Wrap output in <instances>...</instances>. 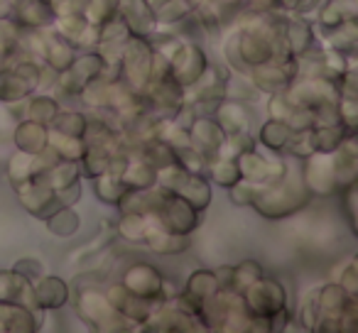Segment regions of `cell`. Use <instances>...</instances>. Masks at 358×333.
<instances>
[{
  "instance_id": "39",
  "label": "cell",
  "mask_w": 358,
  "mask_h": 333,
  "mask_svg": "<svg viewBox=\"0 0 358 333\" xmlns=\"http://www.w3.org/2000/svg\"><path fill=\"white\" fill-rule=\"evenodd\" d=\"M265 274L263 265L258 260H241V262H234V277H231V289L234 292H243L245 287L260 279Z\"/></svg>"
},
{
  "instance_id": "24",
  "label": "cell",
  "mask_w": 358,
  "mask_h": 333,
  "mask_svg": "<svg viewBox=\"0 0 358 333\" xmlns=\"http://www.w3.org/2000/svg\"><path fill=\"white\" fill-rule=\"evenodd\" d=\"M118 13L125 17V22H128L133 35L150 37L155 30H157V20H155L150 0H128V6H123Z\"/></svg>"
},
{
  "instance_id": "2",
  "label": "cell",
  "mask_w": 358,
  "mask_h": 333,
  "mask_svg": "<svg viewBox=\"0 0 358 333\" xmlns=\"http://www.w3.org/2000/svg\"><path fill=\"white\" fill-rule=\"evenodd\" d=\"M74 309H76V316L91 331H99V333L130 331V323L110 306L108 297H106L103 287L99 282H86L84 287H79Z\"/></svg>"
},
{
  "instance_id": "37",
  "label": "cell",
  "mask_w": 358,
  "mask_h": 333,
  "mask_svg": "<svg viewBox=\"0 0 358 333\" xmlns=\"http://www.w3.org/2000/svg\"><path fill=\"white\" fill-rule=\"evenodd\" d=\"M135 154H140L143 159H148L157 172L167 170V167H172V164H177V152H174V147H169L164 140H150V142Z\"/></svg>"
},
{
  "instance_id": "27",
  "label": "cell",
  "mask_w": 358,
  "mask_h": 333,
  "mask_svg": "<svg viewBox=\"0 0 358 333\" xmlns=\"http://www.w3.org/2000/svg\"><path fill=\"white\" fill-rule=\"evenodd\" d=\"M150 6H152L157 27H169V30H174L185 17L192 15L194 0H150Z\"/></svg>"
},
{
  "instance_id": "28",
  "label": "cell",
  "mask_w": 358,
  "mask_h": 333,
  "mask_svg": "<svg viewBox=\"0 0 358 333\" xmlns=\"http://www.w3.org/2000/svg\"><path fill=\"white\" fill-rule=\"evenodd\" d=\"M157 175L159 172L155 170L148 159H143L140 154L130 152V164H128V170H125V175L120 177V182H123L128 189L145 191V189L157 186Z\"/></svg>"
},
{
  "instance_id": "18",
  "label": "cell",
  "mask_w": 358,
  "mask_h": 333,
  "mask_svg": "<svg viewBox=\"0 0 358 333\" xmlns=\"http://www.w3.org/2000/svg\"><path fill=\"white\" fill-rule=\"evenodd\" d=\"M10 20L20 30H45L55 22L50 0H15Z\"/></svg>"
},
{
  "instance_id": "20",
  "label": "cell",
  "mask_w": 358,
  "mask_h": 333,
  "mask_svg": "<svg viewBox=\"0 0 358 333\" xmlns=\"http://www.w3.org/2000/svg\"><path fill=\"white\" fill-rule=\"evenodd\" d=\"M353 17H358V0H322L314 10V30L329 32Z\"/></svg>"
},
{
  "instance_id": "25",
  "label": "cell",
  "mask_w": 358,
  "mask_h": 333,
  "mask_svg": "<svg viewBox=\"0 0 358 333\" xmlns=\"http://www.w3.org/2000/svg\"><path fill=\"white\" fill-rule=\"evenodd\" d=\"M59 108H62V101L55 94H50V91H35V94L22 101V118L50 125L55 120V115L59 113Z\"/></svg>"
},
{
  "instance_id": "36",
  "label": "cell",
  "mask_w": 358,
  "mask_h": 333,
  "mask_svg": "<svg viewBox=\"0 0 358 333\" xmlns=\"http://www.w3.org/2000/svg\"><path fill=\"white\" fill-rule=\"evenodd\" d=\"M89 182H91V186H94L96 199L106 206H115V209H118L120 199H123L125 191H128V186H125L118 177H110L108 172H103V175L94 177V179H89Z\"/></svg>"
},
{
  "instance_id": "45",
  "label": "cell",
  "mask_w": 358,
  "mask_h": 333,
  "mask_svg": "<svg viewBox=\"0 0 358 333\" xmlns=\"http://www.w3.org/2000/svg\"><path fill=\"white\" fill-rule=\"evenodd\" d=\"M282 154L297 159V162H302V159H307L309 154H314L309 130H302V133H292V138H289V142H287V147H285Z\"/></svg>"
},
{
  "instance_id": "42",
  "label": "cell",
  "mask_w": 358,
  "mask_h": 333,
  "mask_svg": "<svg viewBox=\"0 0 358 333\" xmlns=\"http://www.w3.org/2000/svg\"><path fill=\"white\" fill-rule=\"evenodd\" d=\"M177 152V167H182L185 172H194V175H204L206 170V162L209 157L201 154L196 147H182V149H174Z\"/></svg>"
},
{
  "instance_id": "35",
  "label": "cell",
  "mask_w": 358,
  "mask_h": 333,
  "mask_svg": "<svg viewBox=\"0 0 358 333\" xmlns=\"http://www.w3.org/2000/svg\"><path fill=\"white\" fill-rule=\"evenodd\" d=\"M348 135V130L338 125H317V128L309 130V138H312V147L314 152L322 154H331L338 149V145L343 142V138Z\"/></svg>"
},
{
  "instance_id": "34",
  "label": "cell",
  "mask_w": 358,
  "mask_h": 333,
  "mask_svg": "<svg viewBox=\"0 0 358 333\" xmlns=\"http://www.w3.org/2000/svg\"><path fill=\"white\" fill-rule=\"evenodd\" d=\"M150 216L145 214H135V211H120V219L115 223V235L123 238L125 243L140 245L145 238V230H148Z\"/></svg>"
},
{
  "instance_id": "19",
  "label": "cell",
  "mask_w": 358,
  "mask_h": 333,
  "mask_svg": "<svg viewBox=\"0 0 358 333\" xmlns=\"http://www.w3.org/2000/svg\"><path fill=\"white\" fill-rule=\"evenodd\" d=\"M10 142L15 145V149H20V152L40 154L42 149L50 145V125L37 123V120H30V118H20L10 133Z\"/></svg>"
},
{
  "instance_id": "44",
  "label": "cell",
  "mask_w": 358,
  "mask_h": 333,
  "mask_svg": "<svg viewBox=\"0 0 358 333\" xmlns=\"http://www.w3.org/2000/svg\"><path fill=\"white\" fill-rule=\"evenodd\" d=\"M118 13V8L110 3V0H86L84 17L91 25H103L108 17H113Z\"/></svg>"
},
{
  "instance_id": "11",
  "label": "cell",
  "mask_w": 358,
  "mask_h": 333,
  "mask_svg": "<svg viewBox=\"0 0 358 333\" xmlns=\"http://www.w3.org/2000/svg\"><path fill=\"white\" fill-rule=\"evenodd\" d=\"M13 191L17 194V201H20L22 209H25L30 216H35L37 221H45L52 211L59 209V201H57L55 189L40 179L25 182V184L17 186V189H13Z\"/></svg>"
},
{
  "instance_id": "43",
  "label": "cell",
  "mask_w": 358,
  "mask_h": 333,
  "mask_svg": "<svg viewBox=\"0 0 358 333\" xmlns=\"http://www.w3.org/2000/svg\"><path fill=\"white\" fill-rule=\"evenodd\" d=\"M338 123L348 133H358V96H338Z\"/></svg>"
},
{
  "instance_id": "40",
  "label": "cell",
  "mask_w": 358,
  "mask_h": 333,
  "mask_svg": "<svg viewBox=\"0 0 358 333\" xmlns=\"http://www.w3.org/2000/svg\"><path fill=\"white\" fill-rule=\"evenodd\" d=\"M258 147V142H255V133H229L224 138V142H221L219 147V157H229V159H236L238 154L248 152V149Z\"/></svg>"
},
{
  "instance_id": "49",
  "label": "cell",
  "mask_w": 358,
  "mask_h": 333,
  "mask_svg": "<svg viewBox=\"0 0 358 333\" xmlns=\"http://www.w3.org/2000/svg\"><path fill=\"white\" fill-rule=\"evenodd\" d=\"M226 191H229V199L234 206H250L255 191H258V184H253V182H248V179H238L231 189H226Z\"/></svg>"
},
{
  "instance_id": "13",
  "label": "cell",
  "mask_w": 358,
  "mask_h": 333,
  "mask_svg": "<svg viewBox=\"0 0 358 333\" xmlns=\"http://www.w3.org/2000/svg\"><path fill=\"white\" fill-rule=\"evenodd\" d=\"M32 289H35V306L42 309V311L57 313L64 306H69L71 302V287L69 282H64L57 274H42L37 282H32Z\"/></svg>"
},
{
  "instance_id": "9",
  "label": "cell",
  "mask_w": 358,
  "mask_h": 333,
  "mask_svg": "<svg viewBox=\"0 0 358 333\" xmlns=\"http://www.w3.org/2000/svg\"><path fill=\"white\" fill-rule=\"evenodd\" d=\"M103 292H106V297H108L110 306H113L115 311H118L120 316L130 323V331H135V326H140V323L148 321V318L152 316L155 306H157L155 302H148V299L130 294L120 282L106 284Z\"/></svg>"
},
{
  "instance_id": "54",
  "label": "cell",
  "mask_w": 358,
  "mask_h": 333,
  "mask_svg": "<svg viewBox=\"0 0 358 333\" xmlns=\"http://www.w3.org/2000/svg\"><path fill=\"white\" fill-rule=\"evenodd\" d=\"M110 3H113V6L118 8V10H120L123 6H128V0H110Z\"/></svg>"
},
{
  "instance_id": "48",
  "label": "cell",
  "mask_w": 358,
  "mask_h": 333,
  "mask_svg": "<svg viewBox=\"0 0 358 333\" xmlns=\"http://www.w3.org/2000/svg\"><path fill=\"white\" fill-rule=\"evenodd\" d=\"M336 284L343 289L346 294L358 299V272H356V258H348V262L338 269V277H336Z\"/></svg>"
},
{
  "instance_id": "53",
  "label": "cell",
  "mask_w": 358,
  "mask_h": 333,
  "mask_svg": "<svg viewBox=\"0 0 358 333\" xmlns=\"http://www.w3.org/2000/svg\"><path fill=\"white\" fill-rule=\"evenodd\" d=\"M15 0H0V20H10Z\"/></svg>"
},
{
  "instance_id": "22",
  "label": "cell",
  "mask_w": 358,
  "mask_h": 333,
  "mask_svg": "<svg viewBox=\"0 0 358 333\" xmlns=\"http://www.w3.org/2000/svg\"><path fill=\"white\" fill-rule=\"evenodd\" d=\"M219 289H221V284L214 274V267L194 269V272L185 279V284H182V294H185L187 299H192L199 309H201V304L214 297Z\"/></svg>"
},
{
  "instance_id": "47",
  "label": "cell",
  "mask_w": 358,
  "mask_h": 333,
  "mask_svg": "<svg viewBox=\"0 0 358 333\" xmlns=\"http://www.w3.org/2000/svg\"><path fill=\"white\" fill-rule=\"evenodd\" d=\"M338 206H341V214L346 216V223L351 228V233H356V184L346 186L336 194Z\"/></svg>"
},
{
  "instance_id": "10",
  "label": "cell",
  "mask_w": 358,
  "mask_h": 333,
  "mask_svg": "<svg viewBox=\"0 0 358 333\" xmlns=\"http://www.w3.org/2000/svg\"><path fill=\"white\" fill-rule=\"evenodd\" d=\"M47 313L17 302H0V333H37L45 328Z\"/></svg>"
},
{
  "instance_id": "15",
  "label": "cell",
  "mask_w": 358,
  "mask_h": 333,
  "mask_svg": "<svg viewBox=\"0 0 358 333\" xmlns=\"http://www.w3.org/2000/svg\"><path fill=\"white\" fill-rule=\"evenodd\" d=\"M282 45H285V50L294 57L319 47V37H317V30H314V22H309L307 15L289 13L287 22H285V27H282Z\"/></svg>"
},
{
  "instance_id": "31",
  "label": "cell",
  "mask_w": 358,
  "mask_h": 333,
  "mask_svg": "<svg viewBox=\"0 0 358 333\" xmlns=\"http://www.w3.org/2000/svg\"><path fill=\"white\" fill-rule=\"evenodd\" d=\"M86 125H89V113L84 108H64L62 105L59 113L50 123V130L59 135H69V138H84Z\"/></svg>"
},
{
  "instance_id": "29",
  "label": "cell",
  "mask_w": 358,
  "mask_h": 333,
  "mask_svg": "<svg viewBox=\"0 0 358 333\" xmlns=\"http://www.w3.org/2000/svg\"><path fill=\"white\" fill-rule=\"evenodd\" d=\"M45 228L57 238H74L81 230V216L76 206H59L45 219Z\"/></svg>"
},
{
  "instance_id": "51",
  "label": "cell",
  "mask_w": 358,
  "mask_h": 333,
  "mask_svg": "<svg viewBox=\"0 0 358 333\" xmlns=\"http://www.w3.org/2000/svg\"><path fill=\"white\" fill-rule=\"evenodd\" d=\"M10 269H15L17 274H22V277L30 279V282H37V279L45 274V265H42L37 258H20V260H15V265H13Z\"/></svg>"
},
{
  "instance_id": "8",
  "label": "cell",
  "mask_w": 358,
  "mask_h": 333,
  "mask_svg": "<svg viewBox=\"0 0 358 333\" xmlns=\"http://www.w3.org/2000/svg\"><path fill=\"white\" fill-rule=\"evenodd\" d=\"M299 167V177H302L304 186L309 189L312 196H336V172H334V152L322 154L314 152L307 159H302Z\"/></svg>"
},
{
  "instance_id": "50",
  "label": "cell",
  "mask_w": 358,
  "mask_h": 333,
  "mask_svg": "<svg viewBox=\"0 0 358 333\" xmlns=\"http://www.w3.org/2000/svg\"><path fill=\"white\" fill-rule=\"evenodd\" d=\"M289 110H292V101L287 98V94H285V91L268 96V105H265V113H268V118L285 120Z\"/></svg>"
},
{
  "instance_id": "1",
  "label": "cell",
  "mask_w": 358,
  "mask_h": 333,
  "mask_svg": "<svg viewBox=\"0 0 358 333\" xmlns=\"http://www.w3.org/2000/svg\"><path fill=\"white\" fill-rule=\"evenodd\" d=\"M312 201H314V196L309 194V189L304 186L302 177H299V170L292 172L287 167V175L280 182H275V184H270V186H258L250 206H253L263 219L282 221V219H289V216L299 214V211H304Z\"/></svg>"
},
{
  "instance_id": "4",
  "label": "cell",
  "mask_w": 358,
  "mask_h": 333,
  "mask_svg": "<svg viewBox=\"0 0 358 333\" xmlns=\"http://www.w3.org/2000/svg\"><path fill=\"white\" fill-rule=\"evenodd\" d=\"M152 54L155 50L150 37L130 35L118 57L120 81L133 91H143L150 84V76H152Z\"/></svg>"
},
{
  "instance_id": "38",
  "label": "cell",
  "mask_w": 358,
  "mask_h": 333,
  "mask_svg": "<svg viewBox=\"0 0 358 333\" xmlns=\"http://www.w3.org/2000/svg\"><path fill=\"white\" fill-rule=\"evenodd\" d=\"M50 147L59 154L62 159H69V162H79L86 152L84 138H69V135H59L55 130H50Z\"/></svg>"
},
{
  "instance_id": "3",
  "label": "cell",
  "mask_w": 358,
  "mask_h": 333,
  "mask_svg": "<svg viewBox=\"0 0 358 333\" xmlns=\"http://www.w3.org/2000/svg\"><path fill=\"white\" fill-rule=\"evenodd\" d=\"M150 216L157 221L159 225H164L167 230L179 235H192L199 230L201 225V211L194 209L185 196L167 191L162 186H152L150 189Z\"/></svg>"
},
{
  "instance_id": "33",
  "label": "cell",
  "mask_w": 358,
  "mask_h": 333,
  "mask_svg": "<svg viewBox=\"0 0 358 333\" xmlns=\"http://www.w3.org/2000/svg\"><path fill=\"white\" fill-rule=\"evenodd\" d=\"M32 177H35V154H27V152L15 149L6 162L8 184H10L13 189H17V186H22L25 182H30Z\"/></svg>"
},
{
  "instance_id": "41",
  "label": "cell",
  "mask_w": 358,
  "mask_h": 333,
  "mask_svg": "<svg viewBox=\"0 0 358 333\" xmlns=\"http://www.w3.org/2000/svg\"><path fill=\"white\" fill-rule=\"evenodd\" d=\"M76 164H79L81 179L89 182V179H94V177L103 175V172L108 170V154L99 152V149H89V147H86L84 157H81Z\"/></svg>"
},
{
  "instance_id": "14",
  "label": "cell",
  "mask_w": 358,
  "mask_h": 333,
  "mask_svg": "<svg viewBox=\"0 0 358 333\" xmlns=\"http://www.w3.org/2000/svg\"><path fill=\"white\" fill-rule=\"evenodd\" d=\"M145 248L150 250V253L155 255H164V258H169V255H182L187 253V250L192 248V235H179V233H172V230H167L164 225H159L157 221L150 216V223H148V230H145V238L143 243Z\"/></svg>"
},
{
  "instance_id": "46",
  "label": "cell",
  "mask_w": 358,
  "mask_h": 333,
  "mask_svg": "<svg viewBox=\"0 0 358 333\" xmlns=\"http://www.w3.org/2000/svg\"><path fill=\"white\" fill-rule=\"evenodd\" d=\"M285 123L289 125L292 133H302V130L314 128V110L309 105H292V110L287 113Z\"/></svg>"
},
{
  "instance_id": "16",
  "label": "cell",
  "mask_w": 358,
  "mask_h": 333,
  "mask_svg": "<svg viewBox=\"0 0 358 333\" xmlns=\"http://www.w3.org/2000/svg\"><path fill=\"white\" fill-rule=\"evenodd\" d=\"M214 118L219 120L221 130H224L226 135L229 133H253V128H255V115H253V110L248 108L245 101L224 98L214 108Z\"/></svg>"
},
{
  "instance_id": "12",
  "label": "cell",
  "mask_w": 358,
  "mask_h": 333,
  "mask_svg": "<svg viewBox=\"0 0 358 333\" xmlns=\"http://www.w3.org/2000/svg\"><path fill=\"white\" fill-rule=\"evenodd\" d=\"M79 54V50L74 47V42L66 40L55 25L45 27L42 30V52H40V61L45 66H50L52 71H64L66 66L74 61V57Z\"/></svg>"
},
{
  "instance_id": "21",
  "label": "cell",
  "mask_w": 358,
  "mask_h": 333,
  "mask_svg": "<svg viewBox=\"0 0 358 333\" xmlns=\"http://www.w3.org/2000/svg\"><path fill=\"white\" fill-rule=\"evenodd\" d=\"M0 302H17L30 309H37L32 282L17 274L15 269H0Z\"/></svg>"
},
{
  "instance_id": "6",
  "label": "cell",
  "mask_w": 358,
  "mask_h": 333,
  "mask_svg": "<svg viewBox=\"0 0 358 333\" xmlns=\"http://www.w3.org/2000/svg\"><path fill=\"white\" fill-rule=\"evenodd\" d=\"M209 61L211 59L204 52V47H201V42L185 40V37H182L179 47L172 52V57H169V76H172L182 89H189V86H194L196 81L201 79V74L206 71Z\"/></svg>"
},
{
  "instance_id": "30",
  "label": "cell",
  "mask_w": 358,
  "mask_h": 333,
  "mask_svg": "<svg viewBox=\"0 0 358 333\" xmlns=\"http://www.w3.org/2000/svg\"><path fill=\"white\" fill-rule=\"evenodd\" d=\"M236 162H238V170H241V179H248L253 182V184L263 186L265 179H268V172H270V157L268 154H263L258 147L248 149V152L238 154L236 157Z\"/></svg>"
},
{
  "instance_id": "5",
  "label": "cell",
  "mask_w": 358,
  "mask_h": 333,
  "mask_svg": "<svg viewBox=\"0 0 358 333\" xmlns=\"http://www.w3.org/2000/svg\"><path fill=\"white\" fill-rule=\"evenodd\" d=\"M164 272L157 265L148 262V260H133L120 269L118 282L128 289L135 297H143L148 302H164Z\"/></svg>"
},
{
  "instance_id": "32",
  "label": "cell",
  "mask_w": 358,
  "mask_h": 333,
  "mask_svg": "<svg viewBox=\"0 0 358 333\" xmlns=\"http://www.w3.org/2000/svg\"><path fill=\"white\" fill-rule=\"evenodd\" d=\"M204 175L209 177L211 184L221 186V189H231V186H234L236 182L241 179L238 162H236V159H229V157H219V154L209 157Z\"/></svg>"
},
{
  "instance_id": "23",
  "label": "cell",
  "mask_w": 358,
  "mask_h": 333,
  "mask_svg": "<svg viewBox=\"0 0 358 333\" xmlns=\"http://www.w3.org/2000/svg\"><path fill=\"white\" fill-rule=\"evenodd\" d=\"M289 138H292L289 125L278 118H265L263 123L258 125V130H255V142L273 154H282Z\"/></svg>"
},
{
  "instance_id": "26",
  "label": "cell",
  "mask_w": 358,
  "mask_h": 333,
  "mask_svg": "<svg viewBox=\"0 0 358 333\" xmlns=\"http://www.w3.org/2000/svg\"><path fill=\"white\" fill-rule=\"evenodd\" d=\"M317 37H319V45H322V47L343 52V54H356V47H358V17L341 22V25L334 27V30H329V32H317Z\"/></svg>"
},
{
  "instance_id": "52",
  "label": "cell",
  "mask_w": 358,
  "mask_h": 333,
  "mask_svg": "<svg viewBox=\"0 0 358 333\" xmlns=\"http://www.w3.org/2000/svg\"><path fill=\"white\" fill-rule=\"evenodd\" d=\"M55 194H57L59 206H76L81 201V194H84V179L71 182V184H66V186H59V189H55Z\"/></svg>"
},
{
  "instance_id": "7",
  "label": "cell",
  "mask_w": 358,
  "mask_h": 333,
  "mask_svg": "<svg viewBox=\"0 0 358 333\" xmlns=\"http://www.w3.org/2000/svg\"><path fill=\"white\" fill-rule=\"evenodd\" d=\"M241 294H243L245 306L250 309L253 316H270L273 311H278V309L289 304L287 287L278 277H273V274H263V277L255 279Z\"/></svg>"
},
{
  "instance_id": "17",
  "label": "cell",
  "mask_w": 358,
  "mask_h": 333,
  "mask_svg": "<svg viewBox=\"0 0 358 333\" xmlns=\"http://www.w3.org/2000/svg\"><path fill=\"white\" fill-rule=\"evenodd\" d=\"M189 138H192V147H196L206 157H214L219 152L221 142H224L226 133L221 130L214 113H199L194 118V123L189 125Z\"/></svg>"
}]
</instances>
